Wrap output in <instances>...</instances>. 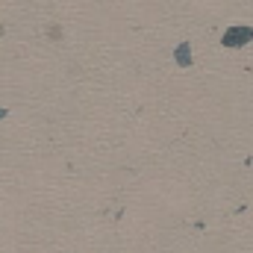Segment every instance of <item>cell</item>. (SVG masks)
<instances>
[{
	"label": "cell",
	"mask_w": 253,
	"mask_h": 253,
	"mask_svg": "<svg viewBox=\"0 0 253 253\" xmlns=\"http://www.w3.org/2000/svg\"><path fill=\"white\" fill-rule=\"evenodd\" d=\"M248 42H253V27L251 24L230 27V30L221 36V47H227V50H239V47H245Z\"/></svg>",
	"instance_id": "1"
},
{
	"label": "cell",
	"mask_w": 253,
	"mask_h": 253,
	"mask_svg": "<svg viewBox=\"0 0 253 253\" xmlns=\"http://www.w3.org/2000/svg\"><path fill=\"white\" fill-rule=\"evenodd\" d=\"M174 62L180 65V68H189L194 59H191V42H183L177 50H174Z\"/></svg>",
	"instance_id": "2"
},
{
	"label": "cell",
	"mask_w": 253,
	"mask_h": 253,
	"mask_svg": "<svg viewBox=\"0 0 253 253\" xmlns=\"http://www.w3.org/2000/svg\"><path fill=\"white\" fill-rule=\"evenodd\" d=\"M3 118H9V109H6V106H0V121H3Z\"/></svg>",
	"instance_id": "3"
}]
</instances>
